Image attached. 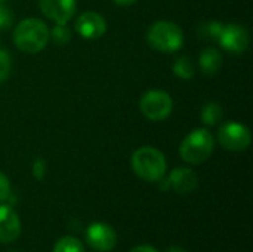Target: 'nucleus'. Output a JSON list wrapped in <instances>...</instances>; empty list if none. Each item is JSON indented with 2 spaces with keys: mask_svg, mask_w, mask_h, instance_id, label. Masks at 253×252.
Returning a JSON list of instances; mask_svg holds the SVG:
<instances>
[{
  "mask_svg": "<svg viewBox=\"0 0 253 252\" xmlns=\"http://www.w3.org/2000/svg\"><path fill=\"white\" fill-rule=\"evenodd\" d=\"M168 183L172 186L175 192L185 195L197 187V175L190 168H175L170 172Z\"/></svg>",
  "mask_w": 253,
  "mask_h": 252,
  "instance_id": "f8f14e48",
  "label": "nucleus"
},
{
  "mask_svg": "<svg viewBox=\"0 0 253 252\" xmlns=\"http://www.w3.org/2000/svg\"><path fill=\"white\" fill-rule=\"evenodd\" d=\"M76 31L83 37V39H99L104 36L107 31V22L102 15L96 12H84L82 13L77 21H76Z\"/></svg>",
  "mask_w": 253,
  "mask_h": 252,
  "instance_id": "9d476101",
  "label": "nucleus"
},
{
  "mask_svg": "<svg viewBox=\"0 0 253 252\" xmlns=\"http://www.w3.org/2000/svg\"><path fill=\"white\" fill-rule=\"evenodd\" d=\"M53 252H86L84 251V247L83 244L73 238V236H65V238H61L55 248H53Z\"/></svg>",
  "mask_w": 253,
  "mask_h": 252,
  "instance_id": "f3484780",
  "label": "nucleus"
},
{
  "mask_svg": "<svg viewBox=\"0 0 253 252\" xmlns=\"http://www.w3.org/2000/svg\"><path fill=\"white\" fill-rule=\"evenodd\" d=\"M173 74L182 80H188L194 76V65L188 56H181L173 62Z\"/></svg>",
  "mask_w": 253,
  "mask_h": 252,
  "instance_id": "dca6fc26",
  "label": "nucleus"
},
{
  "mask_svg": "<svg viewBox=\"0 0 253 252\" xmlns=\"http://www.w3.org/2000/svg\"><path fill=\"white\" fill-rule=\"evenodd\" d=\"M50 36H52V40L58 45H64V43H68L70 39H71V31L70 28L67 27V24H56L52 31H50Z\"/></svg>",
  "mask_w": 253,
  "mask_h": 252,
  "instance_id": "a211bd4d",
  "label": "nucleus"
},
{
  "mask_svg": "<svg viewBox=\"0 0 253 252\" xmlns=\"http://www.w3.org/2000/svg\"><path fill=\"white\" fill-rule=\"evenodd\" d=\"M139 107L147 119L153 122H160L170 116L173 110V101L168 92L153 89L142 95Z\"/></svg>",
  "mask_w": 253,
  "mask_h": 252,
  "instance_id": "39448f33",
  "label": "nucleus"
},
{
  "mask_svg": "<svg viewBox=\"0 0 253 252\" xmlns=\"http://www.w3.org/2000/svg\"><path fill=\"white\" fill-rule=\"evenodd\" d=\"M202 122L208 126H215L222 119V108L218 102H208L202 108Z\"/></svg>",
  "mask_w": 253,
  "mask_h": 252,
  "instance_id": "2eb2a0df",
  "label": "nucleus"
},
{
  "mask_svg": "<svg viewBox=\"0 0 253 252\" xmlns=\"http://www.w3.org/2000/svg\"><path fill=\"white\" fill-rule=\"evenodd\" d=\"M10 67H12L10 55L7 53V50L0 49V83H3L7 79L10 73Z\"/></svg>",
  "mask_w": 253,
  "mask_h": 252,
  "instance_id": "6ab92c4d",
  "label": "nucleus"
},
{
  "mask_svg": "<svg viewBox=\"0 0 253 252\" xmlns=\"http://www.w3.org/2000/svg\"><path fill=\"white\" fill-rule=\"evenodd\" d=\"M218 43L231 53H242L249 46V33L240 24H227L222 27Z\"/></svg>",
  "mask_w": 253,
  "mask_h": 252,
  "instance_id": "0eeeda50",
  "label": "nucleus"
},
{
  "mask_svg": "<svg viewBox=\"0 0 253 252\" xmlns=\"http://www.w3.org/2000/svg\"><path fill=\"white\" fill-rule=\"evenodd\" d=\"M199 64L205 76H215L222 67V53L216 48H206L200 53Z\"/></svg>",
  "mask_w": 253,
  "mask_h": 252,
  "instance_id": "ddd939ff",
  "label": "nucleus"
},
{
  "mask_svg": "<svg viewBox=\"0 0 253 252\" xmlns=\"http://www.w3.org/2000/svg\"><path fill=\"white\" fill-rule=\"evenodd\" d=\"M13 22V15L12 12L4 6V3H0V30L1 28H9Z\"/></svg>",
  "mask_w": 253,
  "mask_h": 252,
  "instance_id": "aec40b11",
  "label": "nucleus"
},
{
  "mask_svg": "<svg viewBox=\"0 0 253 252\" xmlns=\"http://www.w3.org/2000/svg\"><path fill=\"white\" fill-rule=\"evenodd\" d=\"M21 233V221L16 212L6 205H0V244H10Z\"/></svg>",
  "mask_w": 253,
  "mask_h": 252,
  "instance_id": "9b49d317",
  "label": "nucleus"
},
{
  "mask_svg": "<svg viewBox=\"0 0 253 252\" xmlns=\"http://www.w3.org/2000/svg\"><path fill=\"white\" fill-rule=\"evenodd\" d=\"M50 39V30L37 18L21 21L13 31V43L25 53H37L43 50Z\"/></svg>",
  "mask_w": 253,
  "mask_h": 252,
  "instance_id": "f257e3e1",
  "label": "nucleus"
},
{
  "mask_svg": "<svg viewBox=\"0 0 253 252\" xmlns=\"http://www.w3.org/2000/svg\"><path fill=\"white\" fill-rule=\"evenodd\" d=\"M222 27H224V24H221L218 21H209V22H205L199 27L197 34L202 40L218 42L221 37V33H222Z\"/></svg>",
  "mask_w": 253,
  "mask_h": 252,
  "instance_id": "4468645a",
  "label": "nucleus"
},
{
  "mask_svg": "<svg viewBox=\"0 0 253 252\" xmlns=\"http://www.w3.org/2000/svg\"><path fill=\"white\" fill-rule=\"evenodd\" d=\"M147 40L153 49L163 53H173L182 48L184 33L175 22L157 21L150 27L147 33Z\"/></svg>",
  "mask_w": 253,
  "mask_h": 252,
  "instance_id": "20e7f679",
  "label": "nucleus"
},
{
  "mask_svg": "<svg viewBox=\"0 0 253 252\" xmlns=\"http://www.w3.org/2000/svg\"><path fill=\"white\" fill-rule=\"evenodd\" d=\"M33 175L36 180H43L44 178V174H46V163L43 159H36L34 163H33Z\"/></svg>",
  "mask_w": 253,
  "mask_h": 252,
  "instance_id": "4be33fe9",
  "label": "nucleus"
},
{
  "mask_svg": "<svg viewBox=\"0 0 253 252\" xmlns=\"http://www.w3.org/2000/svg\"><path fill=\"white\" fill-rule=\"evenodd\" d=\"M86 239L90 248L95 251H111L117 244V235L114 229L105 223H93L86 232Z\"/></svg>",
  "mask_w": 253,
  "mask_h": 252,
  "instance_id": "6e6552de",
  "label": "nucleus"
},
{
  "mask_svg": "<svg viewBox=\"0 0 253 252\" xmlns=\"http://www.w3.org/2000/svg\"><path fill=\"white\" fill-rule=\"evenodd\" d=\"M4 1H7V0H0V3H4Z\"/></svg>",
  "mask_w": 253,
  "mask_h": 252,
  "instance_id": "a878e982",
  "label": "nucleus"
},
{
  "mask_svg": "<svg viewBox=\"0 0 253 252\" xmlns=\"http://www.w3.org/2000/svg\"><path fill=\"white\" fill-rule=\"evenodd\" d=\"M132 169L144 181L156 183L163 180L166 172V159L154 147H141L132 156Z\"/></svg>",
  "mask_w": 253,
  "mask_h": 252,
  "instance_id": "f03ea898",
  "label": "nucleus"
},
{
  "mask_svg": "<svg viewBox=\"0 0 253 252\" xmlns=\"http://www.w3.org/2000/svg\"><path fill=\"white\" fill-rule=\"evenodd\" d=\"M39 7L56 24H67L76 13V0H39Z\"/></svg>",
  "mask_w": 253,
  "mask_h": 252,
  "instance_id": "1a4fd4ad",
  "label": "nucleus"
},
{
  "mask_svg": "<svg viewBox=\"0 0 253 252\" xmlns=\"http://www.w3.org/2000/svg\"><path fill=\"white\" fill-rule=\"evenodd\" d=\"M252 140L251 131L237 122H228L219 128L218 141L219 144L231 151H242L249 147Z\"/></svg>",
  "mask_w": 253,
  "mask_h": 252,
  "instance_id": "423d86ee",
  "label": "nucleus"
},
{
  "mask_svg": "<svg viewBox=\"0 0 253 252\" xmlns=\"http://www.w3.org/2000/svg\"><path fill=\"white\" fill-rule=\"evenodd\" d=\"M166 252H187L184 248H179V247H172V248H169Z\"/></svg>",
  "mask_w": 253,
  "mask_h": 252,
  "instance_id": "393cba45",
  "label": "nucleus"
},
{
  "mask_svg": "<svg viewBox=\"0 0 253 252\" xmlns=\"http://www.w3.org/2000/svg\"><path fill=\"white\" fill-rule=\"evenodd\" d=\"M215 149V138L206 129L191 131L179 147V154L184 162L190 165H200L206 162Z\"/></svg>",
  "mask_w": 253,
  "mask_h": 252,
  "instance_id": "7ed1b4c3",
  "label": "nucleus"
},
{
  "mask_svg": "<svg viewBox=\"0 0 253 252\" xmlns=\"http://www.w3.org/2000/svg\"><path fill=\"white\" fill-rule=\"evenodd\" d=\"M10 196V183L9 178L0 172V202H4Z\"/></svg>",
  "mask_w": 253,
  "mask_h": 252,
  "instance_id": "412c9836",
  "label": "nucleus"
},
{
  "mask_svg": "<svg viewBox=\"0 0 253 252\" xmlns=\"http://www.w3.org/2000/svg\"><path fill=\"white\" fill-rule=\"evenodd\" d=\"M130 252H159L154 247L151 245H139V247H135Z\"/></svg>",
  "mask_w": 253,
  "mask_h": 252,
  "instance_id": "5701e85b",
  "label": "nucleus"
},
{
  "mask_svg": "<svg viewBox=\"0 0 253 252\" xmlns=\"http://www.w3.org/2000/svg\"><path fill=\"white\" fill-rule=\"evenodd\" d=\"M119 6H132V4H135L138 0H114Z\"/></svg>",
  "mask_w": 253,
  "mask_h": 252,
  "instance_id": "b1692460",
  "label": "nucleus"
}]
</instances>
